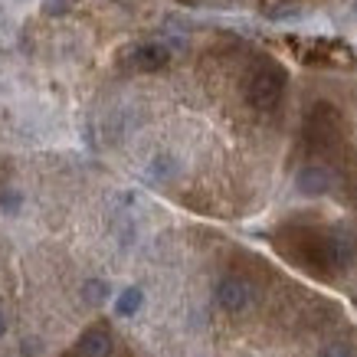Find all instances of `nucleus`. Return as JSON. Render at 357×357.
<instances>
[{"mask_svg": "<svg viewBox=\"0 0 357 357\" xmlns=\"http://www.w3.org/2000/svg\"><path fill=\"white\" fill-rule=\"evenodd\" d=\"M298 266L312 272H337L351 266L354 259V243L347 236H337V233H318V229H295L292 236V249H289Z\"/></svg>", "mask_w": 357, "mask_h": 357, "instance_id": "obj_1", "label": "nucleus"}, {"mask_svg": "<svg viewBox=\"0 0 357 357\" xmlns=\"http://www.w3.org/2000/svg\"><path fill=\"white\" fill-rule=\"evenodd\" d=\"M285 86H289V73L282 69L279 63H259L252 69V76L246 82V102L256 112H272L285 96Z\"/></svg>", "mask_w": 357, "mask_h": 357, "instance_id": "obj_2", "label": "nucleus"}, {"mask_svg": "<svg viewBox=\"0 0 357 357\" xmlns=\"http://www.w3.org/2000/svg\"><path fill=\"white\" fill-rule=\"evenodd\" d=\"M341 115L335 112V105H328V102H318L305 121V141H308V148L318 154H328L335 151L337 144H341Z\"/></svg>", "mask_w": 357, "mask_h": 357, "instance_id": "obj_3", "label": "nucleus"}, {"mask_svg": "<svg viewBox=\"0 0 357 357\" xmlns=\"http://www.w3.org/2000/svg\"><path fill=\"white\" fill-rule=\"evenodd\" d=\"M213 298H217V305L223 308V312L239 314V312H246L249 305H252L256 292H252V285H249L246 279H239V275H227V279L217 282Z\"/></svg>", "mask_w": 357, "mask_h": 357, "instance_id": "obj_4", "label": "nucleus"}, {"mask_svg": "<svg viewBox=\"0 0 357 357\" xmlns=\"http://www.w3.org/2000/svg\"><path fill=\"white\" fill-rule=\"evenodd\" d=\"M335 187V171L328 167V164H305V167H298V174H295V190L302 197H321L328 194Z\"/></svg>", "mask_w": 357, "mask_h": 357, "instance_id": "obj_5", "label": "nucleus"}, {"mask_svg": "<svg viewBox=\"0 0 357 357\" xmlns=\"http://www.w3.org/2000/svg\"><path fill=\"white\" fill-rule=\"evenodd\" d=\"M167 63H171V50L161 43H141V46H135L128 56V66L138 69V73H158V69H164Z\"/></svg>", "mask_w": 357, "mask_h": 357, "instance_id": "obj_6", "label": "nucleus"}, {"mask_svg": "<svg viewBox=\"0 0 357 357\" xmlns=\"http://www.w3.org/2000/svg\"><path fill=\"white\" fill-rule=\"evenodd\" d=\"M112 347H115V341H112L109 328H89L76 341V354L79 357H112Z\"/></svg>", "mask_w": 357, "mask_h": 357, "instance_id": "obj_7", "label": "nucleus"}, {"mask_svg": "<svg viewBox=\"0 0 357 357\" xmlns=\"http://www.w3.org/2000/svg\"><path fill=\"white\" fill-rule=\"evenodd\" d=\"M141 305H144V292H141L138 285H128V289L115 298V314H119V318H131V314L141 312Z\"/></svg>", "mask_w": 357, "mask_h": 357, "instance_id": "obj_8", "label": "nucleus"}, {"mask_svg": "<svg viewBox=\"0 0 357 357\" xmlns=\"http://www.w3.org/2000/svg\"><path fill=\"white\" fill-rule=\"evenodd\" d=\"M148 174H151V181H171L174 174H177V161H174L171 154H158L148 164Z\"/></svg>", "mask_w": 357, "mask_h": 357, "instance_id": "obj_9", "label": "nucleus"}, {"mask_svg": "<svg viewBox=\"0 0 357 357\" xmlns=\"http://www.w3.org/2000/svg\"><path fill=\"white\" fill-rule=\"evenodd\" d=\"M82 298H86L89 305H102L105 298H109V282L86 279V282H82Z\"/></svg>", "mask_w": 357, "mask_h": 357, "instance_id": "obj_10", "label": "nucleus"}, {"mask_svg": "<svg viewBox=\"0 0 357 357\" xmlns=\"http://www.w3.org/2000/svg\"><path fill=\"white\" fill-rule=\"evenodd\" d=\"M20 206H23V194L20 190H13V187H3V190H0V210H3V213H20Z\"/></svg>", "mask_w": 357, "mask_h": 357, "instance_id": "obj_11", "label": "nucleus"}, {"mask_svg": "<svg viewBox=\"0 0 357 357\" xmlns=\"http://www.w3.org/2000/svg\"><path fill=\"white\" fill-rule=\"evenodd\" d=\"M318 357H354V347L347 344V341H331L318 351Z\"/></svg>", "mask_w": 357, "mask_h": 357, "instance_id": "obj_12", "label": "nucleus"}, {"mask_svg": "<svg viewBox=\"0 0 357 357\" xmlns=\"http://www.w3.org/2000/svg\"><path fill=\"white\" fill-rule=\"evenodd\" d=\"M23 354H26V357H36V354H40V351H36V341H30V337H26V341H23Z\"/></svg>", "mask_w": 357, "mask_h": 357, "instance_id": "obj_13", "label": "nucleus"}, {"mask_svg": "<svg viewBox=\"0 0 357 357\" xmlns=\"http://www.w3.org/2000/svg\"><path fill=\"white\" fill-rule=\"evenodd\" d=\"M3 331H7V321H3V314H0V337H3Z\"/></svg>", "mask_w": 357, "mask_h": 357, "instance_id": "obj_14", "label": "nucleus"}, {"mask_svg": "<svg viewBox=\"0 0 357 357\" xmlns=\"http://www.w3.org/2000/svg\"><path fill=\"white\" fill-rule=\"evenodd\" d=\"M354 13H357V0H354Z\"/></svg>", "mask_w": 357, "mask_h": 357, "instance_id": "obj_15", "label": "nucleus"}]
</instances>
